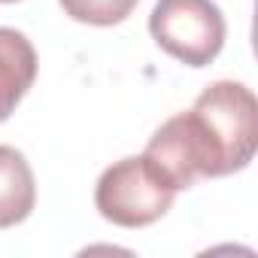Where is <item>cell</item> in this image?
Here are the masks:
<instances>
[{
  "label": "cell",
  "mask_w": 258,
  "mask_h": 258,
  "mask_svg": "<svg viewBox=\"0 0 258 258\" xmlns=\"http://www.w3.org/2000/svg\"><path fill=\"white\" fill-rule=\"evenodd\" d=\"M225 16L213 0H158L149 16L152 40L185 67H207L225 46Z\"/></svg>",
  "instance_id": "cell-3"
},
{
  "label": "cell",
  "mask_w": 258,
  "mask_h": 258,
  "mask_svg": "<svg viewBox=\"0 0 258 258\" xmlns=\"http://www.w3.org/2000/svg\"><path fill=\"white\" fill-rule=\"evenodd\" d=\"M37 79V52L34 43L16 31L0 28V121H7L22 97Z\"/></svg>",
  "instance_id": "cell-4"
},
{
  "label": "cell",
  "mask_w": 258,
  "mask_h": 258,
  "mask_svg": "<svg viewBox=\"0 0 258 258\" xmlns=\"http://www.w3.org/2000/svg\"><path fill=\"white\" fill-rule=\"evenodd\" d=\"M61 10L82 25H94V28H109L124 22L137 10L140 0H58Z\"/></svg>",
  "instance_id": "cell-6"
},
{
  "label": "cell",
  "mask_w": 258,
  "mask_h": 258,
  "mask_svg": "<svg viewBox=\"0 0 258 258\" xmlns=\"http://www.w3.org/2000/svg\"><path fill=\"white\" fill-rule=\"evenodd\" d=\"M0 4H19V0H0Z\"/></svg>",
  "instance_id": "cell-7"
},
{
  "label": "cell",
  "mask_w": 258,
  "mask_h": 258,
  "mask_svg": "<svg viewBox=\"0 0 258 258\" xmlns=\"http://www.w3.org/2000/svg\"><path fill=\"white\" fill-rule=\"evenodd\" d=\"M258 149L255 94L234 79L207 85L191 109L170 115L146 146L149 164L170 188H191L198 179L231 176L249 167Z\"/></svg>",
  "instance_id": "cell-1"
},
{
  "label": "cell",
  "mask_w": 258,
  "mask_h": 258,
  "mask_svg": "<svg viewBox=\"0 0 258 258\" xmlns=\"http://www.w3.org/2000/svg\"><path fill=\"white\" fill-rule=\"evenodd\" d=\"M37 204V182L28 158L13 149L0 146V228L22 225Z\"/></svg>",
  "instance_id": "cell-5"
},
{
  "label": "cell",
  "mask_w": 258,
  "mask_h": 258,
  "mask_svg": "<svg viewBox=\"0 0 258 258\" xmlns=\"http://www.w3.org/2000/svg\"><path fill=\"white\" fill-rule=\"evenodd\" d=\"M176 188L149 164L146 155H127L109 164L94 188L97 213L118 228H146L167 216Z\"/></svg>",
  "instance_id": "cell-2"
}]
</instances>
